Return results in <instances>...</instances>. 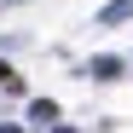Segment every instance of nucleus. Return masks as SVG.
<instances>
[{
  "instance_id": "obj_1",
  "label": "nucleus",
  "mask_w": 133,
  "mask_h": 133,
  "mask_svg": "<svg viewBox=\"0 0 133 133\" xmlns=\"http://www.w3.org/2000/svg\"><path fill=\"white\" fill-rule=\"evenodd\" d=\"M0 81H6V87H12V93H17V75H12V70H6V64H0Z\"/></svg>"
}]
</instances>
